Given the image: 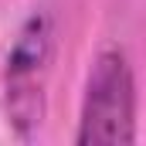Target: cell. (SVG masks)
<instances>
[{"instance_id":"1","label":"cell","mask_w":146,"mask_h":146,"mask_svg":"<svg viewBox=\"0 0 146 146\" xmlns=\"http://www.w3.org/2000/svg\"><path fill=\"white\" fill-rule=\"evenodd\" d=\"M136 139V85L122 51H99L78 112V146H126Z\"/></svg>"},{"instance_id":"2","label":"cell","mask_w":146,"mask_h":146,"mask_svg":"<svg viewBox=\"0 0 146 146\" xmlns=\"http://www.w3.org/2000/svg\"><path fill=\"white\" fill-rule=\"evenodd\" d=\"M51 58V21L34 14L7 54V109L21 136H27L44 112V75Z\"/></svg>"}]
</instances>
